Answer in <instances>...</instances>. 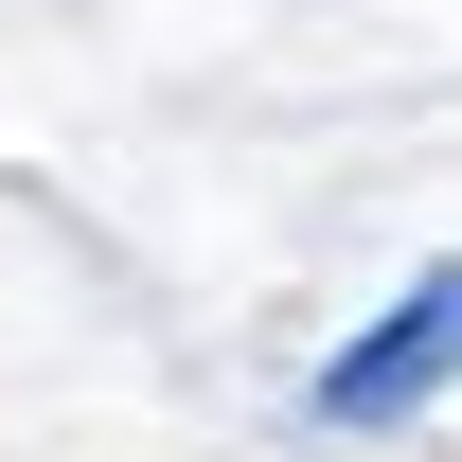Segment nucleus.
Instances as JSON below:
<instances>
[{
  "instance_id": "obj_1",
  "label": "nucleus",
  "mask_w": 462,
  "mask_h": 462,
  "mask_svg": "<svg viewBox=\"0 0 462 462\" xmlns=\"http://www.w3.org/2000/svg\"><path fill=\"white\" fill-rule=\"evenodd\" d=\"M445 356H462V267H409L374 320H356L320 374H302V427H338V445H374V427H427L445 409Z\"/></svg>"
}]
</instances>
